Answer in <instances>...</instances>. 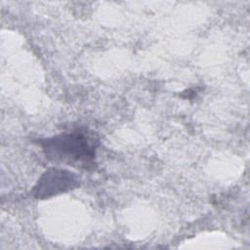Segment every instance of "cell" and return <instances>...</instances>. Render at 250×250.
I'll use <instances>...</instances> for the list:
<instances>
[{"label": "cell", "mask_w": 250, "mask_h": 250, "mask_svg": "<svg viewBox=\"0 0 250 250\" xmlns=\"http://www.w3.org/2000/svg\"><path fill=\"white\" fill-rule=\"evenodd\" d=\"M46 156L55 161L82 168L93 166L96 150V140L85 131L75 130L51 139L41 140Z\"/></svg>", "instance_id": "1"}, {"label": "cell", "mask_w": 250, "mask_h": 250, "mask_svg": "<svg viewBox=\"0 0 250 250\" xmlns=\"http://www.w3.org/2000/svg\"><path fill=\"white\" fill-rule=\"evenodd\" d=\"M76 185V178L68 171L50 169L39 180L35 187L34 194L38 198L49 197L58 192L72 188Z\"/></svg>", "instance_id": "2"}]
</instances>
